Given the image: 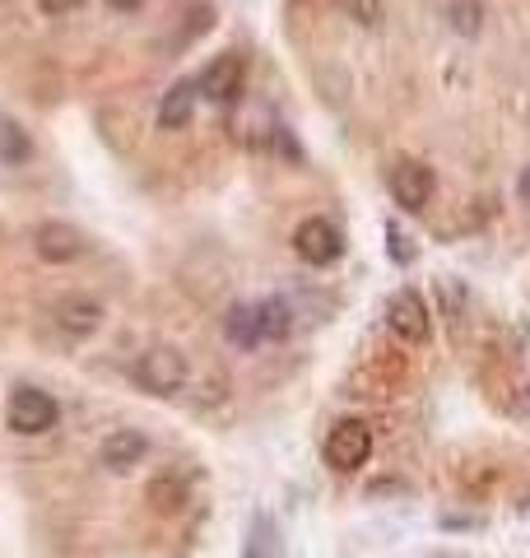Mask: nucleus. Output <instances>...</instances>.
<instances>
[{"mask_svg":"<svg viewBox=\"0 0 530 558\" xmlns=\"http://www.w3.org/2000/svg\"><path fill=\"white\" fill-rule=\"evenodd\" d=\"M196 98H201V84L177 80L172 89L158 98V131H182V126H191V117H196Z\"/></svg>","mask_w":530,"mask_h":558,"instance_id":"9b49d317","label":"nucleus"},{"mask_svg":"<svg viewBox=\"0 0 530 558\" xmlns=\"http://www.w3.org/2000/svg\"><path fill=\"white\" fill-rule=\"evenodd\" d=\"M242 84H246V61L238 57V51H224V57H215L205 65V75H201V98L209 102H238L242 98Z\"/></svg>","mask_w":530,"mask_h":558,"instance_id":"0eeeda50","label":"nucleus"},{"mask_svg":"<svg viewBox=\"0 0 530 558\" xmlns=\"http://www.w3.org/2000/svg\"><path fill=\"white\" fill-rule=\"evenodd\" d=\"M386 326H392L400 340L423 344V340H429V330H433V322H429V303H423L414 289H396V293H392V303H386Z\"/></svg>","mask_w":530,"mask_h":558,"instance_id":"423d86ee","label":"nucleus"},{"mask_svg":"<svg viewBox=\"0 0 530 558\" xmlns=\"http://www.w3.org/2000/svg\"><path fill=\"white\" fill-rule=\"evenodd\" d=\"M517 196L530 205V168H521V178H517Z\"/></svg>","mask_w":530,"mask_h":558,"instance_id":"412c9836","label":"nucleus"},{"mask_svg":"<svg viewBox=\"0 0 530 558\" xmlns=\"http://www.w3.org/2000/svg\"><path fill=\"white\" fill-rule=\"evenodd\" d=\"M145 451H149V438L140 428H117V433H108V438L98 442V461L108 465V470H135L140 461H145Z\"/></svg>","mask_w":530,"mask_h":558,"instance_id":"1a4fd4ad","label":"nucleus"},{"mask_svg":"<svg viewBox=\"0 0 530 558\" xmlns=\"http://www.w3.org/2000/svg\"><path fill=\"white\" fill-rule=\"evenodd\" d=\"M182 484H172V480H154L149 484V502H154V508L158 512H177V508H182Z\"/></svg>","mask_w":530,"mask_h":558,"instance_id":"2eb2a0df","label":"nucleus"},{"mask_svg":"<svg viewBox=\"0 0 530 558\" xmlns=\"http://www.w3.org/2000/svg\"><path fill=\"white\" fill-rule=\"evenodd\" d=\"M293 252H298V260H308V266H330V260H340L345 238L330 219H303L293 229Z\"/></svg>","mask_w":530,"mask_h":558,"instance_id":"20e7f679","label":"nucleus"},{"mask_svg":"<svg viewBox=\"0 0 530 558\" xmlns=\"http://www.w3.org/2000/svg\"><path fill=\"white\" fill-rule=\"evenodd\" d=\"M186 377H191L186 354H182V349H172V344H154L135 363V381L149 396H177V391L186 387Z\"/></svg>","mask_w":530,"mask_h":558,"instance_id":"f257e3e1","label":"nucleus"},{"mask_svg":"<svg viewBox=\"0 0 530 558\" xmlns=\"http://www.w3.org/2000/svg\"><path fill=\"white\" fill-rule=\"evenodd\" d=\"M511 414H517L521 424H530V387H526V391H517V400H511Z\"/></svg>","mask_w":530,"mask_h":558,"instance_id":"6ab92c4d","label":"nucleus"},{"mask_svg":"<svg viewBox=\"0 0 530 558\" xmlns=\"http://www.w3.org/2000/svg\"><path fill=\"white\" fill-rule=\"evenodd\" d=\"M386 242H392V256L400 260V266H410V260H414V247H410V238H405V233H396V223L386 229Z\"/></svg>","mask_w":530,"mask_h":558,"instance_id":"f3484780","label":"nucleus"},{"mask_svg":"<svg viewBox=\"0 0 530 558\" xmlns=\"http://www.w3.org/2000/svg\"><path fill=\"white\" fill-rule=\"evenodd\" d=\"M33 252H38L47 266H70V260L84 256V238H80V229L51 219V223H38V229H33Z\"/></svg>","mask_w":530,"mask_h":558,"instance_id":"6e6552de","label":"nucleus"},{"mask_svg":"<svg viewBox=\"0 0 530 558\" xmlns=\"http://www.w3.org/2000/svg\"><path fill=\"white\" fill-rule=\"evenodd\" d=\"M28 159H33L28 131H24L14 117L0 112V163H5V168H20V163H28Z\"/></svg>","mask_w":530,"mask_h":558,"instance_id":"ddd939ff","label":"nucleus"},{"mask_svg":"<svg viewBox=\"0 0 530 558\" xmlns=\"http://www.w3.org/2000/svg\"><path fill=\"white\" fill-rule=\"evenodd\" d=\"M373 457V428L363 424V418H345V424H335L326 433V465L340 470V475H353L359 465H368Z\"/></svg>","mask_w":530,"mask_h":558,"instance_id":"f03ea898","label":"nucleus"},{"mask_svg":"<svg viewBox=\"0 0 530 558\" xmlns=\"http://www.w3.org/2000/svg\"><path fill=\"white\" fill-rule=\"evenodd\" d=\"M5 418H10V428L14 433H24V438H38V433H51L57 428V400H51L47 391L38 387H14L10 391V405H5Z\"/></svg>","mask_w":530,"mask_h":558,"instance_id":"7ed1b4c3","label":"nucleus"},{"mask_svg":"<svg viewBox=\"0 0 530 558\" xmlns=\"http://www.w3.org/2000/svg\"><path fill=\"white\" fill-rule=\"evenodd\" d=\"M51 317H57V326L65 330V336H94V330L103 326V303L98 299H84V293H70V299H61L57 307H51Z\"/></svg>","mask_w":530,"mask_h":558,"instance_id":"9d476101","label":"nucleus"},{"mask_svg":"<svg viewBox=\"0 0 530 558\" xmlns=\"http://www.w3.org/2000/svg\"><path fill=\"white\" fill-rule=\"evenodd\" d=\"M261 322H265V340H285L293 330V312L285 299H265L261 303Z\"/></svg>","mask_w":530,"mask_h":558,"instance_id":"4468645a","label":"nucleus"},{"mask_svg":"<svg viewBox=\"0 0 530 558\" xmlns=\"http://www.w3.org/2000/svg\"><path fill=\"white\" fill-rule=\"evenodd\" d=\"M224 336L233 349H256L265 344V322H261V303H233L224 312Z\"/></svg>","mask_w":530,"mask_h":558,"instance_id":"f8f14e48","label":"nucleus"},{"mask_svg":"<svg viewBox=\"0 0 530 558\" xmlns=\"http://www.w3.org/2000/svg\"><path fill=\"white\" fill-rule=\"evenodd\" d=\"M451 24H456V33H480V0H456Z\"/></svg>","mask_w":530,"mask_h":558,"instance_id":"dca6fc26","label":"nucleus"},{"mask_svg":"<svg viewBox=\"0 0 530 558\" xmlns=\"http://www.w3.org/2000/svg\"><path fill=\"white\" fill-rule=\"evenodd\" d=\"M386 186H392L400 209L419 215V209L433 201V168H423L419 159H400V163H392V172H386Z\"/></svg>","mask_w":530,"mask_h":558,"instance_id":"39448f33","label":"nucleus"},{"mask_svg":"<svg viewBox=\"0 0 530 558\" xmlns=\"http://www.w3.org/2000/svg\"><path fill=\"white\" fill-rule=\"evenodd\" d=\"M108 5H112L117 14H135L140 5H145V0H108Z\"/></svg>","mask_w":530,"mask_h":558,"instance_id":"aec40b11","label":"nucleus"},{"mask_svg":"<svg viewBox=\"0 0 530 558\" xmlns=\"http://www.w3.org/2000/svg\"><path fill=\"white\" fill-rule=\"evenodd\" d=\"M84 5V0H38V10L51 14V20H61V14H75Z\"/></svg>","mask_w":530,"mask_h":558,"instance_id":"a211bd4d","label":"nucleus"}]
</instances>
